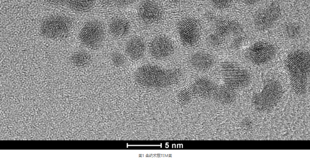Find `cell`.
Returning <instances> with one entry per match:
<instances>
[{
	"label": "cell",
	"mask_w": 310,
	"mask_h": 161,
	"mask_svg": "<svg viewBox=\"0 0 310 161\" xmlns=\"http://www.w3.org/2000/svg\"><path fill=\"white\" fill-rule=\"evenodd\" d=\"M72 64L77 67H82L87 65L91 60L90 54L84 51H77L71 56Z\"/></svg>",
	"instance_id": "ac0fdd59"
},
{
	"label": "cell",
	"mask_w": 310,
	"mask_h": 161,
	"mask_svg": "<svg viewBox=\"0 0 310 161\" xmlns=\"http://www.w3.org/2000/svg\"><path fill=\"white\" fill-rule=\"evenodd\" d=\"M168 0L173 3H178L183 1V0Z\"/></svg>",
	"instance_id": "83f0119b"
},
{
	"label": "cell",
	"mask_w": 310,
	"mask_h": 161,
	"mask_svg": "<svg viewBox=\"0 0 310 161\" xmlns=\"http://www.w3.org/2000/svg\"><path fill=\"white\" fill-rule=\"evenodd\" d=\"M146 45L143 39L140 36H134L126 43L125 52L128 57L132 60H138L145 54Z\"/></svg>",
	"instance_id": "4fadbf2b"
},
{
	"label": "cell",
	"mask_w": 310,
	"mask_h": 161,
	"mask_svg": "<svg viewBox=\"0 0 310 161\" xmlns=\"http://www.w3.org/2000/svg\"><path fill=\"white\" fill-rule=\"evenodd\" d=\"M100 2L107 6L115 5V0H99Z\"/></svg>",
	"instance_id": "d4e9b609"
},
{
	"label": "cell",
	"mask_w": 310,
	"mask_h": 161,
	"mask_svg": "<svg viewBox=\"0 0 310 161\" xmlns=\"http://www.w3.org/2000/svg\"><path fill=\"white\" fill-rule=\"evenodd\" d=\"M182 72L178 68H165L157 65L146 63L138 66L134 79L140 86L154 89L170 87L180 80Z\"/></svg>",
	"instance_id": "6da1fadb"
},
{
	"label": "cell",
	"mask_w": 310,
	"mask_h": 161,
	"mask_svg": "<svg viewBox=\"0 0 310 161\" xmlns=\"http://www.w3.org/2000/svg\"><path fill=\"white\" fill-rule=\"evenodd\" d=\"M284 66L292 90L298 94H304L308 87L310 75L309 53L303 50L292 51L285 57Z\"/></svg>",
	"instance_id": "7a4b0ae2"
},
{
	"label": "cell",
	"mask_w": 310,
	"mask_h": 161,
	"mask_svg": "<svg viewBox=\"0 0 310 161\" xmlns=\"http://www.w3.org/2000/svg\"><path fill=\"white\" fill-rule=\"evenodd\" d=\"M136 0H115V5L119 7H125L134 3Z\"/></svg>",
	"instance_id": "603a6c76"
},
{
	"label": "cell",
	"mask_w": 310,
	"mask_h": 161,
	"mask_svg": "<svg viewBox=\"0 0 310 161\" xmlns=\"http://www.w3.org/2000/svg\"><path fill=\"white\" fill-rule=\"evenodd\" d=\"M190 65L198 71H206L214 65V59L209 53L198 51L193 54L189 59Z\"/></svg>",
	"instance_id": "5bb4252c"
},
{
	"label": "cell",
	"mask_w": 310,
	"mask_h": 161,
	"mask_svg": "<svg viewBox=\"0 0 310 161\" xmlns=\"http://www.w3.org/2000/svg\"><path fill=\"white\" fill-rule=\"evenodd\" d=\"M211 4L216 8L224 9L229 7L232 0H210Z\"/></svg>",
	"instance_id": "7402d4cb"
},
{
	"label": "cell",
	"mask_w": 310,
	"mask_h": 161,
	"mask_svg": "<svg viewBox=\"0 0 310 161\" xmlns=\"http://www.w3.org/2000/svg\"><path fill=\"white\" fill-rule=\"evenodd\" d=\"M94 2V0H66L65 4L72 10L84 12L91 10Z\"/></svg>",
	"instance_id": "e0dca14e"
},
{
	"label": "cell",
	"mask_w": 310,
	"mask_h": 161,
	"mask_svg": "<svg viewBox=\"0 0 310 161\" xmlns=\"http://www.w3.org/2000/svg\"><path fill=\"white\" fill-rule=\"evenodd\" d=\"M111 60L112 63L117 67L123 66L126 62V58L124 55L121 53L117 52L112 54Z\"/></svg>",
	"instance_id": "ffe728a7"
},
{
	"label": "cell",
	"mask_w": 310,
	"mask_h": 161,
	"mask_svg": "<svg viewBox=\"0 0 310 161\" xmlns=\"http://www.w3.org/2000/svg\"><path fill=\"white\" fill-rule=\"evenodd\" d=\"M276 52V48L273 44L261 41L251 44L246 50L245 56L252 64L262 65L272 60Z\"/></svg>",
	"instance_id": "9c48e42d"
},
{
	"label": "cell",
	"mask_w": 310,
	"mask_h": 161,
	"mask_svg": "<svg viewBox=\"0 0 310 161\" xmlns=\"http://www.w3.org/2000/svg\"><path fill=\"white\" fill-rule=\"evenodd\" d=\"M218 87L210 79L200 77L190 85L181 90L177 96V100L182 105L187 104L192 98H211L216 96Z\"/></svg>",
	"instance_id": "5b68a950"
},
{
	"label": "cell",
	"mask_w": 310,
	"mask_h": 161,
	"mask_svg": "<svg viewBox=\"0 0 310 161\" xmlns=\"http://www.w3.org/2000/svg\"><path fill=\"white\" fill-rule=\"evenodd\" d=\"M285 32L286 35L290 38H295L301 33V27L296 23L287 24L285 28Z\"/></svg>",
	"instance_id": "d6986e66"
},
{
	"label": "cell",
	"mask_w": 310,
	"mask_h": 161,
	"mask_svg": "<svg viewBox=\"0 0 310 161\" xmlns=\"http://www.w3.org/2000/svg\"><path fill=\"white\" fill-rule=\"evenodd\" d=\"M242 31L241 25L238 21L228 19L217 22L215 32L225 39L229 36L238 34Z\"/></svg>",
	"instance_id": "9a60e30c"
},
{
	"label": "cell",
	"mask_w": 310,
	"mask_h": 161,
	"mask_svg": "<svg viewBox=\"0 0 310 161\" xmlns=\"http://www.w3.org/2000/svg\"><path fill=\"white\" fill-rule=\"evenodd\" d=\"M73 23L68 16L63 15L49 16L41 22V35L49 39L58 40L65 38L71 32Z\"/></svg>",
	"instance_id": "277c9868"
},
{
	"label": "cell",
	"mask_w": 310,
	"mask_h": 161,
	"mask_svg": "<svg viewBox=\"0 0 310 161\" xmlns=\"http://www.w3.org/2000/svg\"><path fill=\"white\" fill-rule=\"evenodd\" d=\"M149 51L151 55L154 58L163 59L173 54L174 46L168 37L160 35L152 40L149 44Z\"/></svg>",
	"instance_id": "7c38bea8"
},
{
	"label": "cell",
	"mask_w": 310,
	"mask_h": 161,
	"mask_svg": "<svg viewBox=\"0 0 310 161\" xmlns=\"http://www.w3.org/2000/svg\"><path fill=\"white\" fill-rule=\"evenodd\" d=\"M105 38L103 25L97 20H91L85 23L81 28L78 38L86 47L96 49L103 43Z\"/></svg>",
	"instance_id": "ba28073f"
},
{
	"label": "cell",
	"mask_w": 310,
	"mask_h": 161,
	"mask_svg": "<svg viewBox=\"0 0 310 161\" xmlns=\"http://www.w3.org/2000/svg\"><path fill=\"white\" fill-rule=\"evenodd\" d=\"M161 6L154 0H144L139 5L137 15L140 20L148 24H155L163 17Z\"/></svg>",
	"instance_id": "8fae6325"
},
{
	"label": "cell",
	"mask_w": 310,
	"mask_h": 161,
	"mask_svg": "<svg viewBox=\"0 0 310 161\" xmlns=\"http://www.w3.org/2000/svg\"><path fill=\"white\" fill-rule=\"evenodd\" d=\"M224 40L215 32L210 34L208 37L209 43L213 47H219L222 44Z\"/></svg>",
	"instance_id": "44dd1931"
},
{
	"label": "cell",
	"mask_w": 310,
	"mask_h": 161,
	"mask_svg": "<svg viewBox=\"0 0 310 161\" xmlns=\"http://www.w3.org/2000/svg\"><path fill=\"white\" fill-rule=\"evenodd\" d=\"M283 91L282 86L278 81L269 79L265 82L261 90L253 96L252 104L259 111L271 110L281 100Z\"/></svg>",
	"instance_id": "3957f363"
},
{
	"label": "cell",
	"mask_w": 310,
	"mask_h": 161,
	"mask_svg": "<svg viewBox=\"0 0 310 161\" xmlns=\"http://www.w3.org/2000/svg\"><path fill=\"white\" fill-rule=\"evenodd\" d=\"M131 26L129 22L125 18L116 17L111 19L109 24V31L113 37L121 38L129 33Z\"/></svg>",
	"instance_id": "2e32d148"
},
{
	"label": "cell",
	"mask_w": 310,
	"mask_h": 161,
	"mask_svg": "<svg viewBox=\"0 0 310 161\" xmlns=\"http://www.w3.org/2000/svg\"><path fill=\"white\" fill-rule=\"evenodd\" d=\"M221 71L225 85L232 89L242 88L249 81V75L244 69L234 61L222 63Z\"/></svg>",
	"instance_id": "52a82bcc"
},
{
	"label": "cell",
	"mask_w": 310,
	"mask_h": 161,
	"mask_svg": "<svg viewBox=\"0 0 310 161\" xmlns=\"http://www.w3.org/2000/svg\"><path fill=\"white\" fill-rule=\"evenodd\" d=\"M49 4L58 5H61L65 3L66 0H45Z\"/></svg>",
	"instance_id": "cb8c5ba5"
},
{
	"label": "cell",
	"mask_w": 310,
	"mask_h": 161,
	"mask_svg": "<svg viewBox=\"0 0 310 161\" xmlns=\"http://www.w3.org/2000/svg\"><path fill=\"white\" fill-rule=\"evenodd\" d=\"M176 30L181 44L188 48L193 47L199 41L202 26L198 19L194 17H186L177 23Z\"/></svg>",
	"instance_id": "8992f818"
},
{
	"label": "cell",
	"mask_w": 310,
	"mask_h": 161,
	"mask_svg": "<svg viewBox=\"0 0 310 161\" xmlns=\"http://www.w3.org/2000/svg\"><path fill=\"white\" fill-rule=\"evenodd\" d=\"M281 13V7L278 3H270L255 13L253 20L255 28L260 31L269 29L278 20Z\"/></svg>",
	"instance_id": "30bf717a"
},
{
	"label": "cell",
	"mask_w": 310,
	"mask_h": 161,
	"mask_svg": "<svg viewBox=\"0 0 310 161\" xmlns=\"http://www.w3.org/2000/svg\"><path fill=\"white\" fill-rule=\"evenodd\" d=\"M242 37H237L236 38L234 41L232 42L233 46L235 47L238 46L242 42Z\"/></svg>",
	"instance_id": "484cf974"
},
{
	"label": "cell",
	"mask_w": 310,
	"mask_h": 161,
	"mask_svg": "<svg viewBox=\"0 0 310 161\" xmlns=\"http://www.w3.org/2000/svg\"><path fill=\"white\" fill-rule=\"evenodd\" d=\"M246 4H252L255 3L261 0H242Z\"/></svg>",
	"instance_id": "4316f807"
}]
</instances>
